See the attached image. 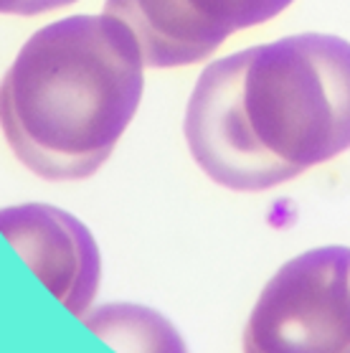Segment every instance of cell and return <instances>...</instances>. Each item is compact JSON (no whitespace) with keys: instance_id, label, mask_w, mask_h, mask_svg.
Segmentation results:
<instances>
[{"instance_id":"6","label":"cell","mask_w":350,"mask_h":353,"mask_svg":"<svg viewBox=\"0 0 350 353\" xmlns=\"http://www.w3.org/2000/svg\"><path fill=\"white\" fill-rule=\"evenodd\" d=\"M0 234L69 313H89L102 280V257L79 219L48 203H18L0 209Z\"/></svg>"},{"instance_id":"2","label":"cell","mask_w":350,"mask_h":353,"mask_svg":"<svg viewBox=\"0 0 350 353\" xmlns=\"http://www.w3.org/2000/svg\"><path fill=\"white\" fill-rule=\"evenodd\" d=\"M244 122L259 153L295 181L350 148V43L300 33L247 48Z\"/></svg>"},{"instance_id":"3","label":"cell","mask_w":350,"mask_h":353,"mask_svg":"<svg viewBox=\"0 0 350 353\" xmlns=\"http://www.w3.org/2000/svg\"><path fill=\"white\" fill-rule=\"evenodd\" d=\"M244 353H350V249H310L279 267L249 315Z\"/></svg>"},{"instance_id":"4","label":"cell","mask_w":350,"mask_h":353,"mask_svg":"<svg viewBox=\"0 0 350 353\" xmlns=\"http://www.w3.org/2000/svg\"><path fill=\"white\" fill-rule=\"evenodd\" d=\"M247 51L231 54L200 72L185 110V140L193 161L214 183L231 191H269L287 183L254 145L244 122L241 89Z\"/></svg>"},{"instance_id":"1","label":"cell","mask_w":350,"mask_h":353,"mask_svg":"<svg viewBox=\"0 0 350 353\" xmlns=\"http://www.w3.org/2000/svg\"><path fill=\"white\" fill-rule=\"evenodd\" d=\"M145 61L117 18L72 16L43 26L0 81V130L25 168L84 181L110 161L135 117Z\"/></svg>"},{"instance_id":"8","label":"cell","mask_w":350,"mask_h":353,"mask_svg":"<svg viewBox=\"0 0 350 353\" xmlns=\"http://www.w3.org/2000/svg\"><path fill=\"white\" fill-rule=\"evenodd\" d=\"M76 0H0L3 16H41L48 10H59Z\"/></svg>"},{"instance_id":"7","label":"cell","mask_w":350,"mask_h":353,"mask_svg":"<svg viewBox=\"0 0 350 353\" xmlns=\"http://www.w3.org/2000/svg\"><path fill=\"white\" fill-rule=\"evenodd\" d=\"M81 321L120 353H188L170 321L145 305L112 303L87 313Z\"/></svg>"},{"instance_id":"5","label":"cell","mask_w":350,"mask_h":353,"mask_svg":"<svg viewBox=\"0 0 350 353\" xmlns=\"http://www.w3.org/2000/svg\"><path fill=\"white\" fill-rule=\"evenodd\" d=\"M292 0H107L104 13L127 26L145 66L203 61L231 33L279 16Z\"/></svg>"}]
</instances>
